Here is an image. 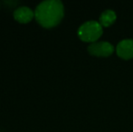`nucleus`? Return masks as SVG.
<instances>
[{"label": "nucleus", "mask_w": 133, "mask_h": 132, "mask_svg": "<svg viewBox=\"0 0 133 132\" xmlns=\"http://www.w3.org/2000/svg\"><path fill=\"white\" fill-rule=\"evenodd\" d=\"M64 15L63 4L60 0H44L35 10V17L42 26L50 28L57 25Z\"/></svg>", "instance_id": "obj_1"}, {"label": "nucleus", "mask_w": 133, "mask_h": 132, "mask_svg": "<svg viewBox=\"0 0 133 132\" xmlns=\"http://www.w3.org/2000/svg\"><path fill=\"white\" fill-rule=\"evenodd\" d=\"M102 34V26L100 22L94 20L83 23L78 29V35L84 42L94 43Z\"/></svg>", "instance_id": "obj_2"}, {"label": "nucleus", "mask_w": 133, "mask_h": 132, "mask_svg": "<svg viewBox=\"0 0 133 132\" xmlns=\"http://www.w3.org/2000/svg\"><path fill=\"white\" fill-rule=\"evenodd\" d=\"M114 51V47L110 43L102 41V42L91 43L88 46V52L91 55L95 56H103L107 57L110 55Z\"/></svg>", "instance_id": "obj_3"}, {"label": "nucleus", "mask_w": 133, "mask_h": 132, "mask_svg": "<svg viewBox=\"0 0 133 132\" xmlns=\"http://www.w3.org/2000/svg\"><path fill=\"white\" fill-rule=\"evenodd\" d=\"M116 52L121 58L125 60L133 58V39H125L121 41L118 44Z\"/></svg>", "instance_id": "obj_4"}, {"label": "nucleus", "mask_w": 133, "mask_h": 132, "mask_svg": "<svg viewBox=\"0 0 133 132\" xmlns=\"http://www.w3.org/2000/svg\"><path fill=\"white\" fill-rule=\"evenodd\" d=\"M14 17L16 21L20 23H28L30 22L35 16V12L26 5L19 6L14 11Z\"/></svg>", "instance_id": "obj_5"}, {"label": "nucleus", "mask_w": 133, "mask_h": 132, "mask_svg": "<svg viewBox=\"0 0 133 132\" xmlns=\"http://www.w3.org/2000/svg\"><path fill=\"white\" fill-rule=\"evenodd\" d=\"M116 20V13L113 10L107 9L103 11L100 16V24L102 26H110Z\"/></svg>", "instance_id": "obj_6"}]
</instances>
